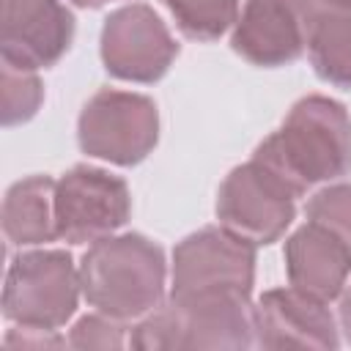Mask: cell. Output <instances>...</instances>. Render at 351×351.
<instances>
[{
  "label": "cell",
  "mask_w": 351,
  "mask_h": 351,
  "mask_svg": "<svg viewBox=\"0 0 351 351\" xmlns=\"http://www.w3.org/2000/svg\"><path fill=\"white\" fill-rule=\"evenodd\" d=\"M340 324H343V329L351 340V288H348V293L343 296V304H340Z\"/></svg>",
  "instance_id": "cell-21"
},
{
  "label": "cell",
  "mask_w": 351,
  "mask_h": 351,
  "mask_svg": "<svg viewBox=\"0 0 351 351\" xmlns=\"http://www.w3.org/2000/svg\"><path fill=\"white\" fill-rule=\"evenodd\" d=\"M3 230L14 244H41L55 230V184L44 176L19 181L3 203Z\"/></svg>",
  "instance_id": "cell-15"
},
{
  "label": "cell",
  "mask_w": 351,
  "mask_h": 351,
  "mask_svg": "<svg viewBox=\"0 0 351 351\" xmlns=\"http://www.w3.org/2000/svg\"><path fill=\"white\" fill-rule=\"evenodd\" d=\"M3 60L38 69L55 63L71 41V14L58 0H3Z\"/></svg>",
  "instance_id": "cell-10"
},
{
  "label": "cell",
  "mask_w": 351,
  "mask_h": 351,
  "mask_svg": "<svg viewBox=\"0 0 351 351\" xmlns=\"http://www.w3.org/2000/svg\"><path fill=\"white\" fill-rule=\"evenodd\" d=\"M80 282L88 302L118 321L140 318L159 307L165 258L143 236L99 239L82 258Z\"/></svg>",
  "instance_id": "cell-2"
},
{
  "label": "cell",
  "mask_w": 351,
  "mask_h": 351,
  "mask_svg": "<svg viewBox=\"0 0 351 351\" xmlns=\"http://www.w3.org/2000/svg\"><path fill=\"white\" fill-rule=\"evenodd\" d=\"M332 3H340V5H351V0H332Z\"/></svg>",
  "instance_id": "cell-23"
},
{
  "label": "cell",
  "mask_w": 351,
  "mask_h": 351,
  "mask_svg": "<svg viewBox=\"0 0 351 351\" xmlns=\"http://www.w3.org/2000/svg\"><path fill=\"white\" fill-rule=\"evenodd\" d=\"M291 285L321 302L335 299L351 271V252L326 228L307 222L285 244Z\"/></svg>",
  "instance_id": "cell-12"
},
{
  "label": "cell",
  "mask_w": 351,
  "mask_h": 351,
  "mask_svg": "<svg viewBox=\"0 0 351 351\" xmlns=\"http://www.w3.org/2000/svg\"><path fill=\"white\" fill-rule=\"evenodd\" d=\"M307 217L310 222L326 228L332 236H337L346 250L351 252V184L343 186H329L318 192L307 203Z\"/></svg>",
  "instance_id": "cell-18"
},
{
  "label": "cell",
  "mask_w": 351,
  "mask_h": 351,
  "mask_svg": "<svg viewBox=\"0 0 351 351\" xmlns=\"http://www.w3.org/2000/svg\"><path fill=\"white\" fill-rule=\"evenodd\" d=\"M74 3H80V5H101L107 0H74Z\"/></svg>",
  "instance_id": "cell-22"
},
{
  "label": "cell",
  "mask_w": 351,
  "mask_h": 351,
  "mask_svg": "<svg viewBox=\"0 0 351 351\" xmlns=\"http://www.w3.org/2000/svg\"><path fill=\"white\" fill-rule=\"evenodd\" d=\"M293 197H299L274 170L252 156L244 167H236L217 200L222 225L252 244L274 241L293 219Z\"/></svg>",
  "instance_id": "cell-6"
},
{
  "label": "cell",
  "mask_w": 351,
  "mask_h": 351,
  "mask_svg": "<svg viewBox=\"0 0 351 351\" xmlns=\"http://www.w3.org/2000/svg\"><path fill=\"white\" fill-rule=\"evenodd\" d=\"M156 143V107L137 93L99 90L82 110L80 145L118 165L140 162Z\"/></svg>",
  "instance_id": "cell-7"
},
{
  "label": "cell",
  "mask_w": 351,
  "mask_h": 351,
  "mask_svg": "<svg viewBox=\"0 0 351 351\" xmlns=\"http://www.w3.org/2000/svg\"><path fill=\"white\" fill-rule=\"evenodd\" d=\"M129 217L126 184L93 167H74L55 184V230L71 244L99 241Z\"/></svg>",
  "instance_id": "cell-8"
},
{
  "label": "cell",
  "mask_w": 351,
  "mask_h": 351,
  "mask_svg": "<svg viewBox=\"0 0 351 351\" xmlns=\"http://www.w3.org/2000/svg\"><path fill=\"white\" fill-rule=\"evenodd\" d=\"M255 271V244L222 228L184 239L173 255V296H247Z\"/></svg>",
  "instance_id": "cell-4"
},
{
  "label": "cell",
  "mask_w": 351,
  "mask_h": 351,
  "mask_svg": "<svg viewBox=\"0 0 351 351\" xmlns=\"http://www.w3.org/2000/svg\"><path fill=\"white\" fill-rule=\"evenodd\" d=\"M255 326L247 296L206 293L173 296L167 307L148 315L132 335L137 348H244Z\"/></svg>",
  "instance_id": "cell-3"
},
{
  "label": "cell",
  "mask_w": 351,
  "mask_h": 351,
  "mask_svg": "<svg viewBox=\"0 0 351 351\" xmlns=\"http://www.w3.org/2000/svg\"><path fill=\"white\" fill-rule=\"evenodd\" d=\"M80 274L71 266V258L63 252H30L14 261L3 307L5 318L19 326L55 329L71 318L80 293Z\"/></svg>",
  "instance_id": "cell-5"
},
{
  "label": "cell",
  "mask_w": 351,
  "mask_h": 351,
  "mask_svg": "<svg viewBox=\"0 0 351 351\" xmlns=\"http://www.w3.org/2000/svg\"><path fill=\"white\" fill-rule=\"evenodd\" d=\"M71 346L77 348H118L123 343V326L112 315H85L71 329Z\"/></svg>",
  "instance_id": "cell-19"
},
{
  "label": "cell",
  "mask_w": 351,
  "mask_h": 351,
  "mask_svg": "<svg viewBox=\"0 0 351 351\" xmlns=\"http://www.w3.org/2000/svg\"><path fill=\"white\" fill-rule=\"evenodd\" d=\"M233 47L258 66H277L293 60L304 38L285 0H247L236 22Z\"/></svg>",
  "instance_id": "cell-14"
},
{
  "label": "cell",
  "mask_w": 351,
  "mask_h": 351,
  "mask_svg": "<svg viewBox=\"0 0 351 351\" xmlns=\"http://www.w3.org/2000/svg\"><path fill=\"white\" fill-rule=\"evenodd\" d=\"M299 22L315 71L351 88V5L332 0H285Z\"/></svg>",
  "instance_id": "cell-13"
},
{
  "label": "cell",
  "mask_w": 351,
  "mask_h": 351,
  "mask_svg": "<svg viewBox=\"0 0 351 351\" xmlns=\"http://www.w3.org/2000/svg\"><path fill=\"white\" fill-rule=\"evenodd\" d=\"M0 93H3V123L5 126L27 121L41 104V82L33 74V69H25L8 60H3Z\"/></svg>",
  "instance_id": "cell-17"
},
{
  "label": "cell",
  "mask_w": 351,
  "mask_h": 351,
  "mask_svg": "<svg viewBox=\"0 0 351 351\" xmlns=\"http://www.w3.org/2000/svg\"><path fill=\"white\" fill-rule=\"evenodd\" d=\"M162 3L170 8V14L176 16L178 27L186 36L203 41L217 38L236 19V8H239V0H162Z\"/></svg>",
  "instance_id": "cell-16"
},
{
  "label": "cell",
  "mask_w": 351,
  "mask_h": 351,
  "mask_svg": "<svg viewBox=\"0 0 351 351\" xmlns=\"http://www.w3.org/2000/svg\"><path fill=\"white\" fill-rule=\"evenodd\" d=\"M255 337L263 348H335L337 332L321 299L299 288H280L261 296L252 310Z\"/></svg>",
  "instance_id": "cell-11"
},
{
  "label": "cell",
  "mask_w": 351,
  "mask_h": 351,
  "mask_svg": "<svg viewBox=\"0 0 351 351\" xmlns=\"http://www.w3.org/2000/svg\"><path fill=\"white\" fill-rule=\"evenodd\" d=\"M255 159L302 195L310 184L351 170V121L332 99H302L285 118L282 129L255 151Z\"/></svg>",
  "instance_id": "cell-1"
},
{
  "label": "cell",
  "mask_w": 351,
  "mask_h": 351,
  "mask_svg": "<svg viewBox=\"0 0 351 351\" xmlns=\"http://www.w3.org/2000/svg\"><path fill=\"white\" fill-rule=\"evenodd\" d=\"M63 340L55 335V329H38V326H19L11 329L5 337V351H44V348H58Z\"/></svg>",
  "instance_id": "cell-20"
},
{
  "label": "cell",
  "mask_w": 351,
  "mask_h": 351,
  "mask_svg": "<svg viewBox=\"0 0 351 351\" xmlns=\"http://www.w3.org/2000/svg\"><path fill=\"white\" fill-rule=\"evenodd\" d=\"M176 52V41L148 5H126L115 11L101 33V58L121 80H159Z\"/></svg>",
  "instance_id": "cell-9"
}]
</instances>
